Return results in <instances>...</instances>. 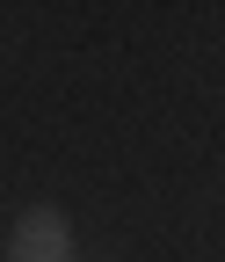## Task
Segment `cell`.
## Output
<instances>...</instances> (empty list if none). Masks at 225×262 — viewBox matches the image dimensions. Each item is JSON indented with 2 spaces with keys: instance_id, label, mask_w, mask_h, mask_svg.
<instances>
[{
  "instance_id": "6da1fadb",
  "label": "cell",
  "mask_w": 225,
  "mask_h": 262,
  "mask_svg": "<svg viewBox=\"0 0 225 262\" xmlns=\"http://www.w3.org/2000/svg\"><path fill=\"white\" fill-rule=\"evenodd\" d=\"M15 262H73V219L58 204H29L15 219V241H8Z\"/></svg>"
}]
</instances>
